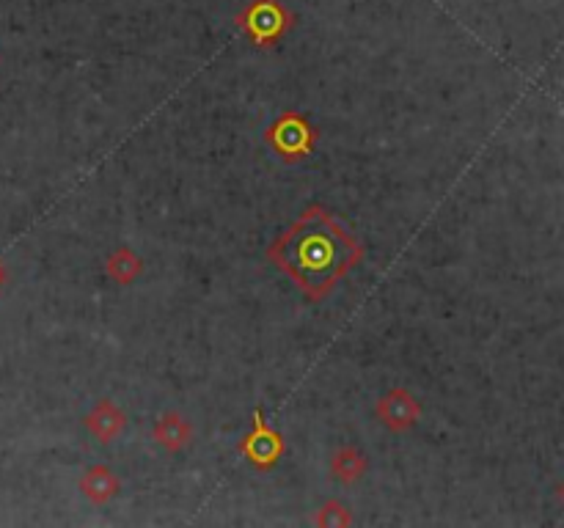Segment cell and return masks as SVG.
<instances>
[{
    "mask_svg": "<svg viewBox=\"0 0 564 528\" xmlns=\"http://www.w3.org/2000/svg\"><path fill=\"white\" fill-rule=\"evenodd\" d=\"M369 471V457L364 451L347 443V446H339V449L331 454V476L339 484H358Z\"/></svg>",
    "mask_w": 564,
    "mask_h": 528,
    "instance_id": "cell-8",
    "label": "cell"
},
{
    "mask_svg": "<svg viewBox=\"0 0 564 528\" xmlns=\"http://www.w3.org/2000/svg\"><path fill=\"white\" fill-rule=\"evenodd\" d=\"M265 141L270 149L284 160V163H300L306 160L314 146H317V130L311 127L306 116H300L295 110L281 113L270 127L265 130Z\"/></svg>",
    "mask_w": 564,
    "mask_h": 528,
    "instance_id": "cell-2",
    "label": "cell"
},
{
    "mask_svg": "<svg viewBox=\"0 0 564 528\" xmlns=\"http://www.w3.org/2000/svg\"><path fill=\"white\" fill-rule=\"evenodd\" d=\"M314 526L320 528H347L353 526V512H350V506H344L342 501H325V504L317 509V515H314Z\"/></svg>",
    "mask_w": 564,
    "mask_h": 528,
    "instance_id": "cell-10",
    "label": "cell"
},
{
    "mask_svg": "<svg viewBox=\"0 0 564 528\" xmlns=\"http://www.w3.org/2000/svg\"><path fill=\"white\" fill-rule=\"evenodd\" d=\"M119 490H122V479L108 465H91L80 476V493L86 495L94 506L111 504Z\"/></svg>",
    "mask_w": 564,
    "mask_h": 528,
    "instance_id": "cell-7",
    "label": "cell"
},
{
    "mask_svg": "<svg viewBox=\"0 0 564 528\" xmlns=\"http://www.w3.org/2000/svg\"><path fill=\"white\" fill-rule=\"evenodd\" d=\"M375 418L391 432H408L419 424L421 402L408 388H391L375 402Z\"/></svg>",
    "mask_w": 564,
    "mask_h": 528,
    "instance_id": "cell-4",
    "label": "cell"
},
{
    "mask_svg": "<svg viewBox=\"0 0 564 528\" xmlns=\"http://www.w3.org/2000/svg\"><path fill=\"white\" fill-rule=\"evenodd\" d=\"M83 424L89 429V435L100 443H113L127 429V413L116 405L113 399H100L97 405L91 407Z\"/></svg>",
    "mask_w": 564,
    "mask_h": 528,
    "instance_id": "cell-5",
    "label": "cell"
},
{
    "mask_svg": "<svg viewBox=\"0 0 564 528\" xmlns=\"http://www.w3.org/2000/svg\"><path fill=\"white\" fill-rule=\"evenodd\" d=\"M364 256V245L322 207H309L267 248L270 264L309 300H325Z\"/></svg>",
    "mask_w": 564,
    "mask_h": 528,
    "instance_id": "cell-1",
    "label": "cell"
},
{
    "mask_svg": "<svg viewBox=\"0 0 564 528\" xmlns=\"http://www.w3.org/2000/svg\"><path fill=\"white\" fill-rule=\"evenodd\" d=\"M237 449L254 468H262V471H270L278 462V457L284 454V438L267 424L265 416H262V407L254 410V427H251V432H245Z\"/></svg>",
    "mask_w": 564,
    "mask_h": 528,
    "instance_id": "cell-3",
    "label": "cell"
},
{
    "mask_svg": "<svg viewBox=\"0 0 564 528\" xmlns=\"http://www.w3.org/2000/svg\"><path fill=\"white\" fill-rule=\"evenodd\" d=\"M556 493H559V498H562V504H564V482L559 484V490H556Z\"/></svg>",
    "mask_w": 564,
    "mask_h": 528,
    "instance_id": "cell-12",
    "label": "cell"
},
{
    "mask_svg": "<svg viewBox=\"0 0 564 528\" xmlns=\"http://www.w3.org/2000/svg\"><path fill=\"white\" fill-rule=\"evenodd\" d=\"M6 284V264L0 262V286Z\"/></svg>",
    "mask_w": 564,
    "mask_h": 528,
    "instance_id": "cell-11",
    "label": "cell"
},
{
    "mask_svg": "<svg viewBox=\"0 0 564 528\" xmlns=\"http://www.w3.org/2000/svg\"><path fill=\"white\" fill-rule=\"evenodd\" d=\"M193 424H190L188 418L177 413V410H168L163 416L157 418L155 427H152V438L160 449L171 451V454H179V451H185L193 443Z\"/></svg>",
    "mask_w": 564,
    "mask_h": 528,
    "instance_id": "cell-6",
    "label": "cell"
},
{
    "mask_svg": "<svg viewBox=\"0 0 564 528\" xmlns=\"http://www.w3.org/2000/svg\"><path fill=\"white\" fill-rule=\"evenodd\" d=\"M105 273L111 278L113 284L119 286H133L141 273H144V259L138 256L135 248L130 245H119V248H113L108 253V259H105Z\"/></svg>",
    "mask_w": 564,
    "mask_h": 528,
    "instance_id": "cell-9",
    "label": "cell"
}]
</instances>
